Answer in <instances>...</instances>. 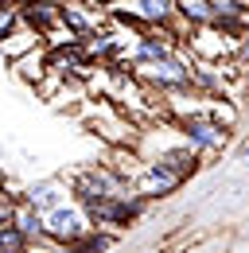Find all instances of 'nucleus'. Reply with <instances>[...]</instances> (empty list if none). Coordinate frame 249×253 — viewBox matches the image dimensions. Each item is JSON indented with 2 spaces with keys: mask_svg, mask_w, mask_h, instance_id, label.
Here are the masks:
<instances>
[{
  "mask_svg": "<svg viewBox=\"0 0 249 253\" xmlns=\"http://www.w3.org/2000/svg\"><path fill=\"white\" fill-rule=\"evenodd\" d=\"M82 113L90 117V125H93V132L101 136V140H109L113 144V152L117 148H128V144H136V125H132V117L124 113V109H117L113 101H86L82 105Z\"/></svg>",
  "mask_w": 249,
  "mask_h": 253,
  "instance_id": "obj_1",
  "label": "nucleus"
},
{
  "mask_svg": "<svg viewBox=\"0 0 249 253\" xmlns=\"http://www.w3.org/2000/svg\"><path fill=\"white\" fill-rule=\"evenodd\" d=\"M90 234H93V222L78 203H66L55 214H47V242L59 246V250H74V246L86 242Z\"/></svg>",
  "mask_w": 249,
  "mask_h": 253,
  "instance_id": "obj_2",
  "label": "nucleus"
},
{
  "mask_svg": "<svg viewBox=\"0 0 249 253\" xmlns=\"http://www.w3.org/2000/svg\"><path fill=\"white\" fill-rule=\"evenodd\" d=\"M62 24L86 43V39H93L97 32H105V28L113 24V16H109L105 8L90 4V0H62Z\"/></svg>",
  "mask_w": 249,
  "mask_h": 253,
  "instance_id": "obj_3",
  "label": "nucleus"
},
{
  "mask_svg": "<svg viewBox=\"0 0 249 253\" xmlns=\"http://www.w3.org/2000/svg\"><path fill=\"white\" fill-rule=\"evenodd\" d=\"M187 43H191V55L203 59V63H218L222 55L242 51V39L234 32H226V28H195Z\"/></svg>",
  "mask_w": 249,
  "mask_h": 253,
  "instance_id": "obj_4",
  "label": "nucleus"
},
{
  "mask_svg": "<svg viewBox=\"0 0 249 253\" xmlns=\"http://www.w3.org/2000/svg\"><path fill=\"white\" fill-rule=\"evenodd\" d=\"M179 183H183V179L171 175L167 168H160L156 160H144V164L136 168V175H132V191H136V199H160V195H171Z\"/></svg>",
  "mask_w": 249,
  "mask_h": 253,
  "instance_id": "obj_5",
  "label": "nucleus"
},
{
  "mask_svg": "<svg viewBox=\"0 0 249 253\" xmlns=\"http://www.w3.org/2000/svg\"><path fill=\"white\" fill-rule=\"evenodd\" d=\"M179 132H183V144H191L199 156L203 152H218L226 144V128L214 125L210 117H187V121H179Z\"/></svg>",
  "mask_w": 249,
  "mask_h": 253,
  "instance_id": "obj_6",
  "label": "nucleus"
},
{
  "mask_svg": "<svg viewBox=\"0 0 249 253\" xmlns=\"http://www.w3.org/2000/svg\"><path fill=\"white\" fill-rule=\"evenodd\" d=\"M20 20L39 35L55 32L62 24V0H20Z\"/></svg>",
  "mask_w": 249,
  "mask_h": 253,
  "instance_id": "obj_7",
  "label": "nucleus"
},
{
  "mask_svg": "<svg viewBox=\"0 0 249 253\" xmlns=\"http://www.w3.org/2000/svg\"><path fill=\"white\" fill-rule=\"evenodd\" d=\"M20 199L28 203L31 211H39L43 218H47V214H55L59 207H66V191H62L59 179H39V183H28Z\"/></svg>",
  "mask_w": 249,
  "mask_h": 253,
  "instance_id": "obj_8",
  "label": "nucleus"
},
{
  "mask_svg": "<svg viewBox=\"0 0 249 253\" xmlns=\"http://www.w3.org/2000/svg\"><path fill=\"white\" fill-rule=\"evenodd\" d=\"M12 74H16L20 82H28L31 90H39V86L47 82V74H51V51H47V47H39V51L24 55L20 63H12Z\"/></svg>",
  "mask_w": 249,
  "mask_h": 253,
  "instance_id": "obj_9",
  "label": "nucleus"
},
{
  "mask_svg": "<svg viewBox=\"0 0 249 253\" xmlns=\"http://www.w3.org/2000/svg\"><path fill=\"white\" fill-rule=\"evenodd\" d=\"M39 47H43V35L35 32V28H28V24L20 20V28H16V32H12L8 39H4V43H0V55H4L8 63H20L24 55L39 51Z\"/></svg>",
  "mask_w": 249,
  "mask_h": 253,
  "instance_id": "obj_10",
  "label": "nucleus"
},
{
  "mask_svg": "<svg viewBox=\"0 0 249 253\" xmlns=\"http://www.w3.org/2000/svg\"><path fill=\"white\" fill-rule=\"evenodd\" d=\"M179 24L183 28H218V16H214V4L210 0H179Z\"/></svg>",
  "mask_w": 249,
  "mask_h": 253,
  "instance_id": "obj_11",
  "label": "nucleus"
},
{
  "mask_svg": "<svg viewBox=\"0 0 249 253\" xmlns=\"http://www.w3.org/2000/svg\"><path fill=\"white\" fill-rule=\"evenodd\" d=\"M12 226L28 238L31 246H39V242H47V218L39 214V211H31L28 203H20V211H16V218H12Z\"/></svg>",
  "mask_w": 249,
  "mask_h": 253,
  "instance_id": "obj_12",
  "label": "nucleus"
},
{
  "mask_svg": "<svg viewBox=\"0 0 249 253\" xmlns=\"http://www.w3.org/2000/svg\"><path fill=\"white\" fill-rule=\"evenodd\" d=\"M214 4V16H218V28L234 32V24L246 20V0H210Z\"/></svg>",
  "mask_w": 249,
  "mask_h": 253,
  "instance_id": "obj_13",
  "label": "nucleus"
},
{
  "mask_svg": "<svg viewBox=\"0 0 249 253\" xmlns=\"http://www.w3.org/2000/svg\"><path fill=\"white\" fill-rule=\"evenodd\" d=\"M31 242L16 230V226H0V253H28Z\"/></svg>",
  "mask_w": 249,
  "mask_h": 253,
  "instance_id": "obj_14",
  "label": "nucleus"
},
{
  "mask_svg": "<svg viewBox=\"0 0 249 253\" xmlns=\"http://www.w3.org/2000/svg\"><path fill=\"white\" fill-rule=\"evenodd\" d=\"M20 28V4H8V8H0V43L8 39V35Z\"/></svg>",
  "mask_w": 249,
  "mask_h": 253,
  "instance_id": "obj_15",
  "label": "nucleus"
},
{
  "mask_svg": "<svg viewBox=\"0 0 249 253\" xmlns=\"http://www.w3.org/2000/svg\"><path fill=\"white\" fill-rule=\"evenodd\" d=\"M105 250H109V238L105 234H90L86 242H78L70 253H105Z\"/></svg>",
  "mask_w": 249,
  "mask_h": 253,
  "instance_id": "obj_16",
  "label": "nucleus"
},
{
  "mask_svg": "<svg viewBox=\"0 0 249 253\" xmlns=\"http://www.w3.org/2000/svg\"><path fill=\"white\" fill-rule=\"evenodd\" d=\"M242 59H249V32L242 35Z\"/></svg>",
  "mask_w": 249,
  "mask_h": 253,
  "instance_id": "obj_17",
  "label": "nucleus"
},
{
  "mask_svg": "<svg viewBox=\"0 0 249 253\" xmlns=\"http://www.w3.org/2000/svg\"><path fill=\"white\" fill-rule=\"evenodd\" d=\"M238 160H242V164H249V140L242 144V152H238Z\"/></svg>",
  "mask_w": 249,
  "mask_h": 253,
  "instance_id": "obj_18",
  "label": "nucleus"
},
{
  "mask_svg": "<svg viewBox=\"0 0 249 253\" xmlns=\"http://www.w3.org/2000/svg\"><path fill=\"white\" fill-rule=\"evenodd\" d=\"M90 4H97V8H105V12H109V8L117 4V0H90Z\"/></svg>",
  "mask_w": 249,
  "mask_h": 253,
  "instance_id": "obj_19",
  "label": "nucleus"
},
{
  "mask_svg": "<svg viewBox=\"0 0 249 253\" xmlns=\"http://www.w3.org/2000/svg\"><path fill=\"white\" fill-rule=\"evenodd\" d=\"M16 4H20V0H16Z\"/></svg>",
  "mask_w": 249,
  "mask_h": 253,
  "instance_id": "obj_20",
  "label": "nucleus"
}]
</instances>
